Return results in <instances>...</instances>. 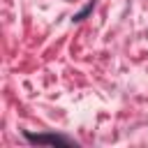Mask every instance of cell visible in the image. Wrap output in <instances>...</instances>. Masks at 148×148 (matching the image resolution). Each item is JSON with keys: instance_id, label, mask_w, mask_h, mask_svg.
Returning a JSON list of instances; mask_svg holds the SVG:
<instances>
[{"instance_id": "obj_1", "label": "cell", "mask_w": 148, "mask_h": 148, "mask_svg": "<svg viewBox=\"0 0 148 148\" xmlns=\"http://www.w3.org/2000/svg\"><path fill=\"white\" fill-rule=\"evenodd\" d=\"M25 139L32 141V143H53V146H72L69 139L65 136H58V134H30L25 132Z\"/></svg>"}]
</instances>
